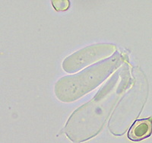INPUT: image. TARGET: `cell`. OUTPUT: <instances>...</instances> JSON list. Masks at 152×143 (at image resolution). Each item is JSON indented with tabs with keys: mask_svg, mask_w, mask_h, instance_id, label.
I'll return each mask as SVG.
<instances>
[{
	"mask_svg": "<svg viewBox=\"0 0 152 143\" xmlns=\"http://www.w3.org/2000/svg\"><path fill=\"white\" fill-rule=\"evenodd\" d=\"M120 62L121 59L116 56L89 68L80 74L62 78L56 85L55 92L57 98L66 102L79 98L98 86L118 67Z\"/></svg>",
	"mask_w": 152,
	"mask_h": 143,
	"instance_id": "cell-1",
	"label": "cell"
},
{
	"mask_svg": "<svg viewBox=\"0 0 152 143\" xmlns=\"http://www.w3.org/2000/svg\"><path fill=\"white\" fill-rule=\"evenodd\" d=\"M151 119H144L135 121L132 126L128 136L132 141H141L151 136Z\"/></svg>",
	"mask_w": 152,
	"mask_h": 143,
	"instance_id": "cell-3",
	"label": "cell"
},
{
	"mask_svg": "<svg viewBox=\"0 0 152 143\" xmlns=\"http://www.w3.org/2000/svg\"><path fill=\"white\" fill-rule=\"evenodd\" d=\"M115 47L110 44H98L77 52L68 57L63 62L62 67L67 73H73L94 62L112 55Z\"/></svg>",
	"mask_w": 152,
	"mask_h": 143,
	"instance_id": "cell-2",
	"label": "cell"
},
{
	"mask_svg": "<svg viewBox=\"0 0 152 143\" xmlns=\"http://www.w3.org/2000/svg\"><path fill=\"white\" fill-rule=\"evenodd\" d=\"M52 4L56 11H66L69 9L70 2L68 0H56L52 1Z\"/></svg>",
	"mask_w": 152,
	"mask_h": 143,
	"instance_id": "cell-4",
	"label": "cell"
}]
</instances>
